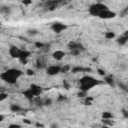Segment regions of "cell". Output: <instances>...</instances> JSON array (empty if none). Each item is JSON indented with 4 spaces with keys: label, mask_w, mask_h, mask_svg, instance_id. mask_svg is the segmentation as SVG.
Returning <instances> with one entry per match:
<instances>
[{
    "label": "cell",
    "mask_w": 128,
    "mask_h": 128,
    "mask_svg": "<svg viewBox=\"0 0 128 128\" xmlns=\"http://www.w3.org/2000/svg\"><path fill=\"white\" fill-rule=\"evenodd\" d=\"M46 73L49 76H56L61 73V66L59 65H49L46 66Z\"/></svg>",
    "instance_id": "cell-4"
},
{
    "label": "cell",
    "mask_w": 128,
    "mask_h": 128,
    "mask_svg": "<svg viewBox=\"0 0 128 128\" xmlns=\"http://www.w3.org/2000/svg\"><path fill=\"white\" fill-rule=\"evenodd\" d=\"M101 117H102V119H113V114L111 112L105 111V112L102 113Z\"/></svg>",
    "instance_id": "cell-18"
},
{
    "label": "cell",
    "mask_w": 128,
    "mask_h": 128,
    "mask_svg": "<svg viewBox=\"0 0 128 128\" xmlns=\"http://www.w3.org/2000/svg\"><path fill=\"white\" fill-rule=\"evenodd\" d=\"M30 56H31V52L24 49V50H21V53H20V55H19L18 60H19L21 63L26 64V63H27V60H28V58H29Z\"/></svg>",
    "instance_id": "cell-8"
},
{
    "label": "cell",
    "mask_w": 128,
    "mask_h": 128,
    "mask_svg": "<svg viewBox=\"0 0 128 128\" xmlns=\"http://www.w3.org/2000/svg\"><path fill=\"white\" fill-rule=\"evenodd\" d=\"M9 127H17V128H20L21 125H19V124H10Z\"/></svg>",
    "instance_id": "cell-31"
},
{
    "label": "cell",
    "mask_w": 128,
    "mask_h": 128,
    "mask_svg": "<svg viewBox=\"0 0 128 128\" xmlns=\"http://www.w3.org/2000/svg\"><path fill=\"white\" fill-rule=\"evenodd\" d=\"M123 114H124V116H125V117H126V118H127V117H128V114H127V112H126V111H125V110H123Z\"/></svg>",
    "instance_id": "cell-36"
},
{
    "label": "cell",
    "mask_w": 128,
    "mask_h": 128,
    "mask_svg": "<svg viewBox=\"0 0 128 128\" xmlns=\"http://www.w3.org/2000/svg\"><path fill=\"white\" fill-rule=\"evenodd\" d=\"M104 82L105 83H107V84H109L110 86H114V80H113V78L112 77H110V76H104Z\"/></svg>",
    "instance_id": "cell-17"
},
{
    "label": "cell",
    "mask_w": 128,
    "mask_h": 128,
    "mask_svg": "<svg viewBox=\"0 0 128 128\" xmlns=\"http://www.w3.org/2000/svg\"><path fill=\"white\" fill-rule=\"evenodd\" d=\"M46 62L43 60V59H41V58H39L37 61H36V68L37 69H44V68H46Z\"/></svg>",
    "instance_id": "cell-13"
},
{
    "label": "cell",
    "mask_w": 128,
    "mask_h": 128,
    "mask_svg": "<svg viewBox=\"0 0 128 128\" xmlns=\"http://www.w3.org/2000/svg\"><path fill=\"white\" fill-rule=\"evenodd\" d=\"M29 88L31 89V91L33 92V94L35 95V97L39 96L42 93V87L39 86V85H37V84H34V83L33 84H30Z\"/></svg>",
    "instance_id": "cell-10"
},
{
    "label": "cell",
    "mask_w": 128,
    "mask_h": 128,
    "mask_svg": "<svg viewBox=\"0 0 128 128\" xmlns=\"http://www.w3.org/2000/svg\"><path fill=\"white\" fill-rule=\"evenodd\" d=\"M98 1H99V2H100V1H102V0H98Z\"/></svg>",
    "instance_id": "cell-37"
},
{
    "label": "cell",
    "mask_w": 128,
    "mask_h": 128,
    "mask_svg": "<svg viewBox=\"0 0 128 128\" xmlns=\"http://www.w3.org/2000/svg\"><path fill=\"white\" fill-rule=\"evenodd\" d=\"M32 3V0H22V4L24 5H30Z\"/></svg>",
    "instance_id": "cell-28"
},
{
    "label": "cell",
    "mask_w": 128,
    "mask_h": 128,
    "mask_svg": "<svg viewBox=\"0 0 128 128\" xmlns=\"http://www.w3.org/2000/svg\"><path fill=\"white\" fill-rule=\"evenodd\" d=\"M10 110L12 112H20L22 110V108L18 104H11L10 105Z\"/></svg>",
    "instance_id": "cell-16"
},
{
    "label": "cell",
    "mask_w": 128,
    "mask_h": 128,
    "mask_svg": "<svg viewBox=\"0 0 128 128\" xmlns=\"http://www.w3.org/2000/svg\"><path fill=\"white\" fill-rule=\"evenodd\" d=\"M72 70V72L73 73H78V72H82V71H87V70H90V69H84V68H82V67H74V68H72L71 69Z\"/></svg>",
    "instance_id": "cell-20"
},
{
    "label": "cell",
    "mask_w": 128,
    "mask_h": 128,
    "mask_svg": "<svg viewBox=\"0 0 128 128\" xmlns=\"http://www.w3.org/2000/svg\"><path fill=\"white\" fill-rule=\"evenodd\" d=\"M35 126H37V127H44V125H43V124H41V123H36V124H35Z\"/></svg>",
    "instance_id": "cell-34"
},
{
    "label": "cell",
    "mask_w": 128,
    "mask_h": 128,
    "mask_svg": "<svg viewBox=\"0 0 128 128\" xmlns=\"http://www.w3.org/2000/svg\"><path fill=\"white\" fill-rule=\"evenodd\" d=\"M7 97H8V94H7L6 92H0V102L6 100Z\"/></svg>",
    "instance_id": "cell-22"
},
{
    "label": "cell",
    "mask_w": 128,
    "mask_h": 128,
    "mask_svg": "<svg viewBox=\"0 0 128 128\" xmlns=\"http://www.w3.org/2000/svg\"><path fill=\"white\" fill-rule=\"evenodd\" d=\"M23 122H24V123H26V124H32V122H31V121H29L28 119H24V120H23Z\"/></svg>",
    "instance_id": "cell-32"
},
{
    "label": "cell",
    "mask_w": 128,
    "mask_h": 128,
    "mask_svg": "<svg viewBox=\"0 0 128 128\" xmlns=\"http://www.w3.org/2000/svg\"><path fill=\"white\" fill-rule=\"evenodd\" d=\"M34 74H35L34 70H32V69H27L26 70V75L27 76H33Z\"/></svg>",
    "instance_id": "cell-27"
},
{
    "label": "cell",
    "mask_w": 128,
    "mask_h": 128,
    "mask_svg": "<svg viewBox=\"0 0 128 128\" xmlns=\"http://www.w3.org/2000/svg\"><path fill=\"white\" fill-rule=\"evenodd\" d=\"M66 56V52L63 50H55L52 53V58L55 59L56 61H61L63 60V58Z\"/></svg>",
    "instance_id": "cell-9"
},
{
    "label": "cell",
    "mask_w": 128,
    "mask_h": 128,
    "mask_svg": "<svg viewBox=\"0 0 128 128\" xmlns=\"http://www.w3.org/2000/svg\"><path fill=\"white\" fill-rule=\"evenodd\" d=\"M66 29H67V25L64 23H61V22H54L51 25V30L56 34H59Z\"/></svg>",
    "instance_id": "cell-5"
},
{
    "label": "cell",
    "mask_w": 128,
    "mask_h": 128,
    "mask_svg": "<svg viewBox=\"0 0 128 128\" xmlns=\"http://www.w3.org/2000/svg\"><path fill=\"white\" fill-rule=\"evenodd\" d=\"M63 85H64V87H65L66 89H69V88H70V85H69L66 81H64V82H63Z\"/></svg>",
    "instance_id": "cell-30"
},
{
    "label": "cell",
    "mask_w": 128,
    "mask_h": 128,
    "mask_svg": "<svg viewBox=\"0 0 128 128\" xmlns=\"http://www.w3.org/2000/svg\"><path fill=\"white\" fill-rule=\"evenodd\" d=\"M4 119H5V115H3V114H0V122H2Z\"/></svg>",
    "instance_id": "cell-33"
},
{
    "label": "cell",
    "mask_w": 128,
    "mask_h": 128,
    "mask_svg": "<svg viewBox=\"0 0 128 128\" xmlns=\"http://www.w3.org/2000/svg\"><path fill=\"white\" fill-rule=\"evenodd\" d=\"M92 101H93V98L92 97H88V96H86L85 98H84V105H92Z\"/></svg>",
    "instance_id": "cell-21"
},
{
    "label": "cell",
    "mask_w": 128,
    "mask_h": 128,
    "mask_svg": "<svg viewBox=\"0 0 128 128\" xmlns=\"http://www.w3.org/2000/svg\"><path fill=\"white\" fill-rule=\"evenodd\" d=\"M97 72H98L99 75H101V76H105V72H104L102 69H97Z\"/></svg>",
    "instance_id": "cell-29"
},
{
    "label": "cell",
    "mask_w": 128,
    "mask_h": 128,
    "mask_svg": "<svg viewBox=\"0 0 128 128\" xmlns=\"http://www.w3.org/2000/svg\"><path fill=\"white\" fill-rule=\"evenodd\" d=\"M116 12H114V11H112V10H110L109 8L108 9H106V10H104V11H102L99 15H98V17L99 18H101V19H104V20H107V19H112V18H115L116 17Z\"/></svg>",
    "instance_id": "cell-6"
},
{
    "label": "cell",
    "mask_w": 128,
    "mask_h": 128,
    "mask_svg": "<svg viewBox=\"0 0 128 128\" xmlns=\"http://www.w3.org/2000/svg\"><path fill=\"white\" fill-rule=\"evenodd\" d=\"M87 93H88L87 91H84V90H80V91L78 92V94H77V95H78L80 98H85V97L87 96Z\"/></svg>",
    "instance_id": "cell-24"
},
{
    "label": "cell",
    "mask_w": 128,
    "mask_h": 128,
    "mask_svg": "<svg viewBox=\"0 0 128 128\" xmlns=\"http://www.w3.org/2000/svg\"><path fill=\"white\" fill-rule=\"evenodd\" d=\"M45 104H46V105H50V104H51V100H50V99H49V100H46V101H45Z\"/></svg>",
    "instance_id": "cell-35"
},
{
    "label": "cell",
    "mask_w": 128,
    "mask_h": 128,
    "mask_svg": "<svg viewBox=\"0 0 128 128\" xmlns=\"http://www.w3.org/2000/svg\"><path fill=\"white\" fill-rule=\"evenodd\" d=\"M66 100H67V98H66L65 96H63V95H59L58 98H57V101H58V102H64V101H66Z\"/></svg>",
    "instance_id": "cell-26"
},
{
    "label": "cell",
    "mask_w": 128,
    "mask_h": 128,
    "mask_svg": "<svg viewBox=\"0 0 128 128\" xmlns=\"http://www.w3.org/2000/svg\"><path fill=\"white\" fill-rule=\"evenodd\" d=\"M99 84H101V81H99L95 77L90 75H85L79 80V89L88 92L89 90H91L92 88L96 87Z\"/></svg>",
    "instance_id": "cell-2"
},
{
    "label": "cell",
    "mask_w": 128,
    "mask_h": 128,
    "mask_svg": "<svg viewBox=\"0 0 128 128\" xmlns=\"http://www.w3.org/2000/svg\"><path fill=\"white\" fill-rule=\"evenodd\" d=\"M11 12V9L8 6H2L0 8V13H4V14H8Z\"/></svg>",
    "instance_id": "cell-19"
},
{
    "label": "cell",
    "mask_w": 128,
    "mask_h": 128,
    "mask_svg": "<svg viewBox=\"0 0 128 128\" xmlns=\"http://www.w3.org/2000/svg\"><path fill=\"white\" fill-rule=\"evenodd\" d=\"M35 46H36L37 48H39V49H42V48H45V47H46L45 44L40 43V42H36V43H35Z\"/></svg>",
    "instance_id": "cell-25"
},
{
    "label": "cell",
    "mask_w": 128,
    "mask_h": 128,
    "mask_svg": "<svg viewBox=\"0 0 128 128\" xmlns=\"http://www.w3.org/2000/svg\"><path fill=\"white\" fill-rule=\"evenodd\" d=\"M22 75H23L22 70L17 69V68H10V69H8V70H6L4 72H1L0 73V78L4 82H6V83H8L10 85H13V84H15L17 82V80Z\"/></svg>",
    "instance_id": "cell-1"
},
{
    "label": "cell",
    "mask_w": 128,
    "mask_h": 128,
    "mask_svg": "<svg viewBox=\"0 0 128 128\" xmlns=\"http://www.w3.org/2000/svg\"><path fill=\"white\" fill-rule=\"evenodd\" d=\"M116 41H117V43H118L120 46L126 45L127 42H128V34H127V33H124L123 35H121L120 37H118Z\"/></svg>",
    "instance_id": "cell-11"
},
{
    "label": "cell",
    "mask_w": 128,
    "mask_h": 128,
    "mask_svg": "<svg viewBox=\"0 0 128 128\" xmlns=\"http://www.w3.org/2000/svg\"><path fill=\"white\" fill-rule=\"evenodd\" d=\"M21 50H22V49L18 48L17 46L12 45V46H10V47H9L8 52H9V55H10L12 58L18 59V58H19V55H20V53H21Z\"/></svg>",
    "instance_id": "cell-7"
},
{
    "label": "cell",
    "mask_w": 128,
    "mask_h": 128,
    "mask_svg": "<svg viewBox=\"0 0 128 128\" xmlns=\"http://www.w3.org/2000/svg\"><path fill=\"white\" fill-rule=\"evenodd\" d=\"M106 9H108V6H107V5H105L104 3H101V2H96V3H94V4H92V5L89 6V8H88V13H89L91 16L98 17V15H99L102 11H104V10H106Z\"/></svg>",
    "instance_id": "cell-3"
},
{
    "label": "cell",
    "mask_w": 128,
    "mask_h": 128,
    "mask_svg": "<svg viewBox=\"0 0 128 128\" xmlns=\"http://www.w3.org/2000/svg\"><path fill=\"white\" fill-rule=\"evenodd\" d=\"M115 32H113V31H107V32H105V34H104V37L107 39V40H111V39H114L115 38Z\"/></svg>",
    "instance_id": "cell-15"
},
{
    "label": "cell",
    "mask_w": 128,
    "mask_h": 128,
    "mask_svg": "<svg viewBox=\"0 0 128 128\" xmlns=\"http://www.w3.org/2000/svg\"><path fill=\"white\" fill-rule=\"evenodd\" d=\"M70 69H71V67H70L69 65H64V66L61 67V73H66V72H68Z\"/></svg>",
    "instance_id": "cell-23"
},
{
    "label": "cell",
    "mask_w": 128,
    "mask_h": 128,
    "mask_svg": "<svg viewBox=\"0 0 128 128\" xmlns=\"http://www.w3.org/2000/svg\"><path fill=\"white\" fill-rule=\"evenodd\" d=\"M68 48H69V50L80 49V45H79L77 42H74V41H70V42L68 43Z\"/></svg>",
    "instance_id": "cell-14"
},
{
    "label": "cell",
    "mask_w": 128,
    "mask_h": 128,
    "mask_svg": "<svg viewBox=\"0 0 128 128\" xmlns=\"http://www.w3.org/2000/svg\"><path fill=\"white\" fill-rule=\"evenodd\" d=\"M23 95H24V97H25L26 99H28V100H30V101L35 98V95L33 94V92L31 91L30 88H27L26 90H24V91H23Z\"/></svg>",
    "instance_id": "cell-12"
}]
</instances>
